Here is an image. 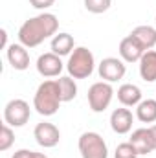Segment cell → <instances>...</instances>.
I'll return each mask as SVG.
<instances>
[{
	"label": "cell",
	"mask_w": 156,
	"mask_h": 158,
	"mask_svg": "<svg viewBox=\"0 0 156 158\" xmlns=\"http://www.w3.org/2000/svg\"><path fill=\"white\" fill-rule=\"evenodd\" d=\"M33 138L44 149H51L59 143L61 140V131L57 129V125L50 123V121H40L33 129Z\"/></svg>",
	"instance_id": "ba28073f"
},
{
	"label": "cell",
	"mask_w": 156,
	"mask_h": 158,
	"mask_svg": "<svg viewBox=\"0 0 156 158\" xmlns=\"http://www.w3.org/2000/svg\"><path fill=\"white\" fill-rule=\"evenodd\" d=\"M6 57H7V63L11 64L13 70H18V72H24L30 68V52L24 44L20 42H13L6 48Z\"/></svg>",
	"instance_id": "30bf717a"
},
{
	"label": "cell",
	"mask_w": 156,
	"mask_h": 158,
	"mask_svg": "<svg viewBox=\"0 0 156 158\" xmlns=\"http://www.w3.org/2000/svg\"><path fill=\"white\" fill-rule=\"evenodd\" d=\"M55 81H57L63 103H68V101L76 99V96H77V83H76V79L72 77V76H61Z\"/></svg>",
	"instance_id": "ac0fdd59"
},
{
	"label": "cell",
	"mask_w": 156,
	"mask_h": 158,
	"mask_svg": "<svg viewBox=\"0 0 156 158\" xmlns=\"http://www.w3.org/2000/svg\"><path fill=\"white\" fill-rule=\"evenodd\" d=\"M94 68H96V59H94V53L86 46H77L68 55L66 70H68V76H72L74 79L90 77L94 74Z\"/></svg>",
	"instance_id": "3957f363"
},
{
	"label": "cell",
	"mask_w": 156,
	"mask_h": 158,
	"mask_svg": "<svg viewBox=\"0 0 156 158\" xmlns=\"http://www.w3.org/2000/svg\"><path fill=\"white\" fill-rule=\"evenodd\" d=\"M151 134H153V140H154V149H156V125H151Z\"/></svg>",
	"instance_id": "484cf974"
},
{
	"label": "cell",
	"mask_w": 156,
	"mask_h": 158,
	"mask_svg": "<svg viewBox=\"0 0 156 158\" xmlns=\"http://www.w3.org/2000/svg\"><path fill=\"white\" fill-rule=\"evenodd\" d=\"M61 103H63V99H61V94H59L57 81L55 79L42 81L39 85V88L35 90V96H33V109L40 116L48 118V116L57 114Z\"/></svg>",
	"instance_id": "7a4b0ae2"
},
{
	"label": "cell",
	"mask_w": 156,
	"mask_h": 158,
	"mask_svg": "<svg viewBox=\"0 0 156 158\" xmlns=\"http://www.w3.org/2000/svg\"><path fill=\"white\" fill-rule=\"evenodd\" d=\"M130 35L142 44V48L147 52V50H153L156 46V28L153 26H147V24H142V26H136Z\"/></svg>",
	"instance_id": "e0dca14e"
},
{
	"label": "cell",
	"mask_w": 156,
	"mask_h": 158,
	"mask_svg": "<svg viewBox=\"0 0 156 158\" xmlns=\"http://www.w3.org/2000/svg\"><path fill=\"white\" fill-rule=\"evenodd\" d=\"M30 4L35 7V9H40V11H46L48 7H51L55 4V0H30Z\"/></svg>",
	"instance_id": "603a6c76"
},
{
	"label": "cell",
	"mask_w": 156,
	"mask_h": 158,
	"mask_svg": "<svg viewBox=\"0 0 156 158\" xmlns=\"http://www.w3.org/2000/svg\"><path fill=\"white\" fill-rule=\"evenodd\" d=\"M31 116V109L30 103L26 99H11L6 103L4 107V123L11 125V127H24Z\"/></svg>",
	"instance_id": "8992f818"
},
{
	"label": "cell",
	"mask_w": 156,
	"mask_h": 158,
	"mask_svg": "<svg viewBox=\"0 0 156 158\" xmlns=\"http://www.w3.org/2000/svg\"><path fill=\"white\" fill-rule=\"evenodd\" d=\"M117 50H119V57L125 63H140L142 55L145 53V50L142 48V44L134 39L132 35H127L125 39H121Z\"/></svg>",
	"instance_id": "4fadbf2b"
},
{
	"label": "cell",
	"mask_w": 156,
	"mask_h": 158,
	"mask_svg": "<svg viewBox=\"0 0 156 158\" xmlns=\"http://www.w3.org/2000/svg\"><path fill=\"white\" fill-rule=\"evenodd\" d=\"M154 24H156V19H154Z\"/></svg>",
	"instance_id": "83f0119b"
},
{
	"label": "cell",
	"mask_w": 156,
	"mask_h": 158,
	"mask_svg": "<svg viewBox=\"0 0 156 158\" xmlns=\"http://www.w3.org/2000/svg\"><path fill=\"white\" fill-rule=\"evenodd\" d=\"M0 35H2V48L6 50V48L9 46V44H7V31H6V30L2 28V30H0Z\"/></svg>",
	"instance_id": "d4e9b609"
},
{
	"label": "cell",
	"mask_w": 156,
	"mask_h": 158,
	"mask_svg": "<svg viewBox=\"0 0 156 158\" xmlns=\"http://www.w3.org/2000/svg\"><path fill=\"white\" fill-rule=\"evenodd\" d=\"M51 52L57 53L59 57H64V55H70L77 46H76V40L70 33L66 31H59L55 37H51Z\"/></svg>",
	"instance_id": "9a60e30c"
},
{
	"label": "cell",
	"mask_w": 156,
	"mask_h": 158,
	"mask_svg": "<svg viewBox=\"0 0 156 158\" xmlns=\"http://www.w3.org/2000/svg\"><path fill=\"white\" fill-rule=\"evenodd\" d=\"M79 155L81 158H109V147L107 142L99 132L86 131L77 140Z\"/></svg>",
	"instance_id": "277c9868"
},
{
	"label": "cell",
	"mask_w": 156,
	"mask_h": 158,
	"mask_svg": "<svg viewBox=\"0 0 156 158\" xmlns=\"http://www.w3.org/2000/svg\"><path fill=\"white\" fill-rule=\"evenodd\" d=\"M138 151L134 149V145L130 142H123L119 143L114 151V158H138Z\"/></svg>",
	"instance_id": "7402d4cb"
},
{
	"label": "cell",
	"mask_w": 156,
	"mask_h": 158,
	"mask_svg": "<svg viewBox=\"0 0 156 158\" xmlns=\"http://www.w3.org/2000/svg\"><path fill=\"white\" fill-rule=\"evenodd\" d=\"M33 158H48L44 153H33Z\"/></svg>",
	"instance_id": "4316f807"
},
{
	"label": "cell",
	"mask_w": 156,
	"mask_h": 158,
	"mask_svg": "<svg viewBox=\"0 0 156 158\" xmlns=\"http://www.w3.org/2000/svg\"><path fill=\"white\" fill-rule=\"evenodd\" d=\"M117 101L123 107H138V103L142 101V90L138 85L132 83H123L117 88Z\"/></svg>",
	"instance_id": "5bb4252c"
},
{
	"label": "cell",
	"mask_w": 156,
	"mask_h": 158,
	"mask_svg": "<svg viewBox=\"0 0 156 158\" xmlns=\"http://www.w3.org/2000/svg\"><path fill=\"white\" fill-rule=\"evenodd\" d=\"M83 2H84V9L94 15H101L109 11L112 6V0H83Z\"/></svg>",
	"instance_id": "ffe728a7"
},
{
	"label": "cell",
	"mask_w": 156,
	"mask_h": 158,
	"mask_svg": "<svg viewBox=\"0 0 156 158\" xmlns=\"http://www.w3.org/2000/svg\"><path fill=\"white\" fill-rule=\"evenodd\" d=\"M125 72H127V66H125V61L123 59H117V57H105L99 66H97V74L99 77L107 83H116L119 79L125 77Z\"/></svg>",
	"instance_id": "52a82bcc"
},
{
	"label": "cell",
	"mask_w": 156,
	"mask_h": 158,
	"mask_svg": "<svg viewBox=\"0 0 156 158\" xmlns=\"http://www.w3.org/2000/svg\"><path fill=\"white\" fill-rule=\"evenodd\" d=\"M132 123H134V116H132L130 109L119 107V109L112 110V114H110V129L116 134H129L132 131Z\"/></svg>",
	"instance_id": "8fae6325"
},
{
	"label": "cell",
	"mask_w": 156,
	"mask_h": 158,
	"mask_svg": "<svg viewBox=\"0 0 156 158\" xmlns=\"http://www.w3.org/2000/svg\"><path fill=\"white\" fill-rule=\"evenodd\" d=\"M59 30V20L53 13L42 11L37 17L28 19L18 28V42L26 48H37L46 39L55 37Z\"/></svg>",
	"instance_id": "6da1fadb"
},
{
	"label": "cell",
	"mask_w": 156,
	"mask_h": 158,
	"mask_svg": "<svg viewBox=\"0 0 156 158\" xmlns=\"http://www.w3.org/2000/svg\"><path fill=\"white\" fill-rule=\"evenodd\" d=\"M37 72H39L42 77L50 79V77H61V72L64 70V63L61 61V57L53 52H48V53H42L37 59V64H35Z\"/></svg>",
	"instance_id": "9c48e42d"
},
{
	"label": "cell",
	"mask_w": 156,
	"mask_h": 158,
	"mask_svg": "<svg viewBox=\"0 0 156 158\" xmlns=\"http://www.w3.org/2000/svg\"><path fill=\"white\" fill-rule=\"evenodd\" d=\"M15 143V131L11 125L4 123L0 129V151H7Z\"/></svg>",
	"instance_id": "44dd1931"
},
{
	"label": "cell",
	"mask_w": 156,
	"mask_h": 158,
	"mask_svg": "<svg viewBox=\"0 0 156 158\" xmlns=\"http://www.w3.org/2000/svg\"><path fill=\"white\" fill-rule=\"evenodd\" d=\"M114 98V88L112 83L107 81H97L88 88L86 99H88V107L92 109V112H105Z\"/></svg>",
	"instance_id": "5b68a950"
},
{
	"label": "cell",
	"mask_w": 156,
	"mask_h": 158,
	"mask_svg": "<svg viewBox=\"0 0 156 158\" xmlns=\"http://www.w3.org/2000/svg\"><path fill=\"white\" fill-rule=\"evenodd\" d=\"M33 153L35 151H30V149H18V151L13 153L11 158H33Z\"/></svg>",
	"instance_id": "cb8c5ba5"
},
{
	"label": "cell",
	"mask_w": 156,
	"mask_h": 158,
	"mask_svg": "<svg viewBox=\"0 0 156 158\" xmlns=\"http://www.w3.org/2000/svg\"><path fill=\"white\" fill-rule=\"evenodd\" d=\"M129 142L134 145V149L138 151V155H151L154 149V140H153V134H151V129L147 127H142V129H136L132 131Z\"/></svg>",
	"instance_id": "7c38bea8"
},
{
	"label": "cell",
	"mask_w": 156,
	"mask_h": 158,
	"mask_svg": "<svg viewBox=\"0 0 156 158\" xmlns=\"http://www.w3.org/2000/svg\"><path fill=\"white\" fill-rule=\"evenodd\" d=\"M140 76L145 83L156 81V50H147L140 59Z\"/></svg>",
	"instance_id": "2e32d148"
},
{
	"label": "cell",
	"mask_w": 156,
	"mask_h": 158,
	"mask_svg": "<svg viewBox=\"0 0 156 158\" xmlns=\"http://www.w3.org/2000/svg\"><path fill=\"white\" fill-rule=\"evenodd\" d=\"M136 118L142 123H154L156 121V99H142L136 107Z\"/></svg>",
	"instance_id": "d6986e66"
}]
</instances>
